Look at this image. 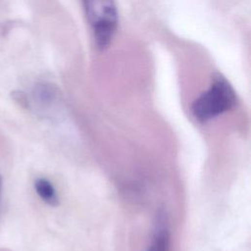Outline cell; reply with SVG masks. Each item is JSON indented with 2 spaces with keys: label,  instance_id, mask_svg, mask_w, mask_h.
<instances>
[{
  "label": "cell",
  "instance_id": "6da1fadb",
  "mask_svg": "<svg viewBox=\"0 0 251 251\" xmlns=\"http://www.w3.org/2000/svg\"><path fill=\"white\" fill-rule=\"evenodd\" d=\"M236 96L228 81L218 75L210 87L191 106V113L199 122H207L235 106Z\"/></svg>",
  "mask_w": 251,
  "mask_h": 251
},
{
  "label": "cell",
  "instance_id": "7a4b0ae2",
  "mask_svg": "<svg viewBox=\"0 0 251 251\" xmlns=\"http://www.w3.org/2000/svg\"><path fill=\"white\" fill-rule=\"evenodd\" d=\"M86 20L101 50L107 48L117 31L118 12L115 0H81Z\"/></svg>",
  "mask_w": 251,
  "mask_h": 251
},
{
  "label": "cell",
  "instance_id": "3957f363",
  "mask_svg": "<svg viewBox=\"0 0 251 251\" xmlns=\"http://www.w3.org/2000/svg\"><path fill=\"white\" fill-rule=\"evenodd\" d=\"M32 98L37 108L46 110L57 100V91L53 85L45 82L37 83L32 90Z\"/></svg>",
  "mask_w": 251,
  "mask_h": 251
},
{
  "label": "cell",
  "instance_id": "277c9868",
  "mask_svg": "<svg viewBox=\"0 0 251 251\" xmlns=\"http://www.w3.org/2000/svg\"><path fill=\"white\" fill-rule=\"evenodd\" d=\"M170 233L166 225L164 215H160L157 220L153 241L148 251H169Z\"/></svg>",
  "mask_w": 251,
  "mask_h": 251
},
{
  "label": "cell",
  "instance_id": "5b68a950",
  "mask_svg": "<svg viewBox=\"0 0 251 251\" xmlns=\"http://www.w3.org/2000/svg\"><path fill=\"white\" fill-rule=\"evenodd\" d=\"M34 189L37 195L48 205L57 206L58 196L53 184L46 178L40 177L34 181Z\"/></svg>",
  "mask_w": 251,
  "mask_h": 251
},
{
  "label": "cell",
  "instance_id": "8992f818",
  "mask_svg": "<svg viewBox=\"0 0 251 251\" xmlns=\"http://www.w3.org/2000/svg\"><path fill=\"white\" fill-rule=\"evenodd\" d=\"M1 194H2V178L0 176V200H1Z\"/></svg>",
  "mask_w": 251,
  "mask_h": 251
}]
</instances>
